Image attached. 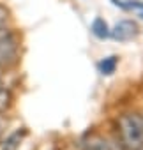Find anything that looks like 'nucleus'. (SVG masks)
Masks as SVG:
<instances>
[{
    "mask_svg": "<svg viewBox=\"0 0 143 150\" xmlns=\"http://www.w3.org/2000/svg\"><path fill=\"white\" fill-rule=\"evenodd\" d=\"M118 134L122 150H143V118L134 113L118 118Z\"/></svg>",
    "mask_w": 143,
    "mask_h": 150,
    "instance_id": "1",
    "label": "nucleus"
},
{
    "mask_svg": "<svg viewBox=\"0 0 143 150\" xmlns=\"http://www.w3.org/2000/svg\"><path fill=\"white\" fill-rule=\"evenodd\" d=\"M20 57V39L11 30L0 37V71L9 69L18 62Z\"/></svg>",
    "mask_w": 143,
    "mask_h": 150,
    "instance_id": "2",
    "label": "nucleus"
},
{
    "mask_svg": "<svg viewBox=\"0 0 143 150\" xmlns=\"http://www.w3.org/2000/svg\"><path fill=\"white\" fill-rule=\"evenodd\" d=\"M136 35H138V25L131 20H122L113 28H110V37H113L117 42H127Z\"/></svg>",
    "mask_w": 143,
    "mask_h": 150,
    "instance_id": "3",
    "label": "nucleus"
},
{
    "mask_svg": "<svg viewBox=\"0 0 143 150\" xmlns=\"http://www.w3.org/2000/svg\"><path fill=\"white\" fill-rule=\"evenodd\" d=\"M81 150H122V146L113 143L106 136L88 134L87 138L81 139Z\"/></svg>",
    "mask_w": 143,
    "mask_h": 150,
    "instance_id": "4",
    "label": "nucleus"
},
{
    "mask_svg": "<svg viewBox=\"0 0 143 150\" xmlns=\"http://www.w3.org/2000/svg\"><path fill=\"white\" fill-rule=\"evenodd\" d=\"M25 136H27V131L25 129H20V131L11 132L2 143H0V150H18Z\"/></svg>",
    "mask_w": 143,
    "mask_h": 150,
    "instance_id": "5",
    "label": "nucleus"
},
{
    "mask_svg": "<svg viewBox=\"0 0 143 150\" xmlns=\"http://www.w3.org/2000/svg\"><path fill=\"white\" fill-rule=\"evenodd\" d=\"M117 64H118V57L110 55V57L103 58V60L97 64V71L103 74V76H110V74H113V72H115Z\"/></svg>",
    "mask_w": 143,
    "mask_h": 150,
    "instance_id": "6",
    "label": "nucleus"
},
{
    "mask_svg": "<svg viewBox=\"0 0 143 150\" xmlns=\"http://www.w3.org/2000/svg\"><path fill=\"white\" fill-rule=\"evenodd\" d=\"M90 30L97 39H108L110 37V27L103 18H96L90 25Z\"/></svg>",
    "mask_w": 143,
    "mask_h": 150,
    "instance_id": "7",
    "label": "nucleus"
},
{
    "mask_svg": "<svg viewBox=\"0 0 143 150\" xmlns=\"http://www.w3.org/2000/svg\"><path fill=\"white\" fill-rule=\"evenodd\" d=\"M11 32V13L6 6L0 4V37Z\"/></svg>",
    "mask_w": 143,
    "mask_h": 150,
    "instance_id": "8",
    "label": "nucleus"
},
{
    "mask_svg": "<svg viewBox=\"0 0 143 150\" xmlns=\"http://www.w3.org/2000/svg\"><path fill=\"white\" fill-rule=\"evenodd\" d=\"M13 104V94L6 85H0V111H7Z\"/></svg>",
    "mask_w": 143,
    "mask_h": 150,
    "instance_id": "9",
    "label": "nucleus"
},
{
    "mask_svg": "<svg viewBox=\"0 0 143 150\" xmlns=\"http://www.w3.org/2000/svg\"><path fill=\"white\" fill-rule=\"evenodd\" d=\"M6 127H7V118L4 117V113L0 111V136L6 132Z\"/></svg>",
    "mask_w": 143,
    "mask_h": 150,
    "instance_id": "10",
    "label": "nucleus"
}]
</instances>
